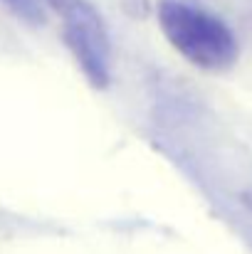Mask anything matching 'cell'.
Returning <instances> with one entry per match:
<instances>
[{
	"instance_id": "1",
	"label": "cell",
	"mask_w": 252,
	"mask_h": 254,
	"mask_svg": "<svg viewBox=\"0 0 252 254\" xmlns=\"http://www.w3.org/2000/svg\"><path fill=\"white\" fill-rule=\"evenodd\" d=\"M156 20L168 45L198 69L225 72L240 57V42L230 25L203 7L185 0H161Z\"/></svg>"
},
{
	"instance_id": "2",
	"label": "cell",
	"mask_w": 252,
	"mask_h": 254,
	"mask_svg": "<svg viewBox=\"0 0 252 254\" xmlns=\"http://www.w3.org/2000/svg\"><path fill=\"white\" fill-rule=\"evenodd\" d=\"M60 22L65 47L94 86L111 79V42L104 17L89 0H42Z\"/></svg>"
},
{
	"instance_id": "3",
	"label": "cell",
	"mask_w": 252,
	"mask_h": 254,
	"mask_svg": "<svg viewBox=\"0 0 252 254\" xmlns=\"http://www.w3.org/2000/svg\"><path fill=\"white\" fill-rule=\"evenodd\" d=\"M7 2H10V5H22L25 0H7Z\"/></svg>"
}]
</instances>
